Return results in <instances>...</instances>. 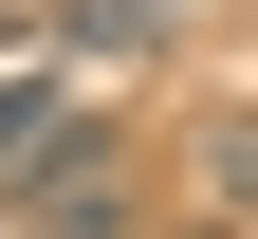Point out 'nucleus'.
<instances>
[{
	"instance_id": "1",
	"label": "nucleus",
	"mask_w": 258,
	"mask_h": 239,
	"mask_svg": "<svg viewBox=\"0 0 258 239\" xmlns=\"http://www.w3.org/2000/svg\"><path fill=\"white\" fill-rule=\"evenodd\" d=\"M0 239H129V147L74 129L55 166H19V184H0Z\"/></svg>"
},
{
	"instance_id": "2",
	"label": "nucleus",
	"mask_w": 258,
	"mask_h": 239,
	"mask_svg": "<svg viewBox=\"0 0 258 239\" xmlns=\"http://www.w3.org/2000/svg\"><path fill=\"white\" fill-rule=\"evenodd\" d=\"M74 74H37V55H0V184H19V166H55V147H74Z\"/></svg>"
},
{
	"instance_id": "3",
	"label": "nucleus",
	"mask_w": 258,
	"mask_h": 239,
	"mask_svg": "<svg viewBox=\"0 0 258 239\" xmlns=\"http://www.w3.org/2000/svg\"><path fill=\"white\" fill-rule=\"evenodd\" d=\"M55 37H74V55H148V37H166V0H55Z\"/></svg>"
},
{
	"instance_id": "4",
	"label": "nucleus",
	"mask_w": 258,
	"mask_h": 239,
	"mask_svg": "<svg viewBox=\"0 0 258 239\" xmlns=\"http://www.w3.org/2000/svg\"><path fill=\"white\" fill-rule=\"evenodd\" d=\"M37 19H55V0H0V55H37Z\"/></svg>"
},
{
	"instance_id": "5",
	"label": "nucleus",
	"mask_w": 258,
	"mask_h": 239,
	"mask_svg": "<svg viewBox=\"0 0 258 239\" xmlns=\"http://www.w3.org/2000/svg\"><path fill=\"white\" fill-rule=\"evenodd\" d=\"M203 239H221V221H203Z\"/></svg>"
}]
</instances>
